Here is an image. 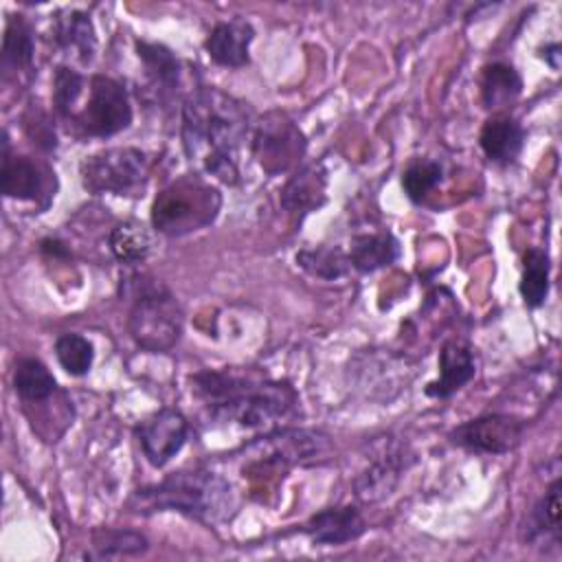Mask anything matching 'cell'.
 <instances>
[{"label":"cell","instance_id":"26","mask_svg":"<svg viewBox=\"0 0 562 562\" xmlns=\"http://www.w3.org/2000/svg\"><path fill=\"white\" fill-rule=\"evenodd\" d=\"M549 272H551L549 252L544 248H527L522 255L520 294L529 307H538L547 301Z\"/></svg>","mask_w":562,"mask_h":562},{"label":"cell","instance_id":"8","mask_svg":"<svg viewBox=\"0 0 562 562\" xmlns=\"http://www.w3.org/2000/svg\"><path fill=\"white\" fill-rule=\"evenodd\" d=\"M147 173V156L136 147H112L81 162V182L90 193L123 195L136 189Z\"/></svg>","mask_w":562,"mask_h":562},{"label":"cell","instance_id":"6","mask_svg":"<svg viewBox=\"0 0 562 562\" xmlns=\"http://www.w3.org/2000/svg\"><path fill=\"white\" fill-rule=\"evenodd\" d=\"M307 140L299 125L283 112H266L252 132V154L259 167L270 173H285L294 169L303 154Z\"/></svg>","mask_w":562,"mask_h":562},{"label":"cell","instance_id":"29","mask_svg":"<svg viewBox=\"0 0 562 562\" xmlns=\"http://www.w3.org/2000/svg\"><path fill=\"white\" fill-rule=\"evenodd\" d=\"M147 551V538L130 529H97L92 533V553L88 558H121Z\"/></svg>","mask_w":562,"mask_h":562},{"label":"cell","instance_id":"24","mask_svg":"<svg viewBox=\"0 0 562 562\" xmlns=\"http://www.w3.org/2000/svg\"><path fill=\"white\" fill-rule=\"evenodd\" d=\"M110 250L123 263H138L143 261L154 246L149 228L138 220L121 222L110 233Z\"/></svg>","mask_w":562,"mask_h":562},{"label":"cell","instance_id":"3","mask_svg":"<svg viewBox=\"0 0 562 562\" xmlns=\"http://www.w3.org/2000/svg\"><path fill=\"white\" fill-rule=\"evenodd\" d=\"M235 496L231 483L206 470L173 472L156 485L143 487L132 496L136 512L173 509L202 522H220L233 509Z\"/></svg>","mask_w":562,"mask_h":562},{"label":"cell","instance_id":"4","mask_svg":"<svg viewBox=\"0 0 562 562\" xmlns=\"http://www.w3.org/2000/svg\"><path fill=\"white\" fill-rule=\"evenodd\" d=\"M220 191L202 176H180L151 204V224L158 233L182 237L209 226L220 211Z\"/></svg>","mask_w":562,"mask_h":562},{"label":"cell","instance_id":"22","mask_svg":"<svg viewBox=\"0 0 562 562\" xmlns=\"http://www.w3.org/2000/svg\"><path fill=\"white\" fill-rule=\"evenodd\" d=\"M397 241L391 233L356 235L349 241V263L360 272H373L397 259Z\"/></svg>","mask_w":562,"mask_h":562},{"label":"cell","instance_id":"14","mask_svg":"<svg viewBox=\"0 0 562 562\" xmlns=\"http://www.w3.org/2000/svg\"><path fill=\"white\" fill-rule=\"evenodd\" d=\"M46 176H50L48 169H44L29 156H13L9 151V140L4 136L0 187L7 198L37 200L46 191Z\"/></svg>","mask_w":562,"mask_h":562},{"label":"cell","instance_id":"25","mask_svg":"<svg viewBox=\"0 0 562 562\" xmlns=\"http://www.w3.org/2000/svg\"><path fill=\"white\" fill-rule=\"evenodd\" d=\"M13 389L24 402L35 404L46 402L55 393L57 382L44 362H40L37 358H22L15 364Z\"/></svg>","mask_w":562,"mask_h":562},{"label":"cell","instance_id":"1","mask_svg":"<svg viewBox=\"0 0 562 562\" xmlns=\"http://www.w3.org/2000/svg\"><path fill=\"white\" fill-rule=\"evenodd\" d=\"M250 132V108L220 88H198L182 103L187 158L226 184L239 180V151Z\"/></svg>","mask_w":562,"mask_h":562},{"label":"cell","instance_id":"7","mask_svg":"<svg viewBox=\"0 0 562 562\" xmlns=\"http://www.w3.org/2000/svg\"><path fill=\"white\" fill-rule=\"evenodd\" d=\"M88 136H112L132 123V105L125 88L105 75L88 79V99L70 119Z\"/></svg>","mask_w":562,"mask_h":562},{"label":"cell","instance_id":"32","mask_svg":"<svg viewBox=\"0 0 562 562\" xmlns=\"http://www.w3.org/2000/svg\"><path fill=\"white\" fill-rule=\"evenodd\" d=\"M55 356L61 369L70 375H86L94 360V349L81 334H61L55 340Z\"/></svg>","mask_w":562,"mask_h":562},{"label":"cell","instance_id":"13","mask_svg":"<svg viewBox=\"0 0 562 562\" xmlns=\"http://www.w3.org/2000/svg\"><path fill=\"white\" fill-rule=\"evenodd\" d=\"M261 452L255 454L263 463H283V465H296V463H314L323 459L329 450V441L325 435L314 430H301V428H285L274 430L259 441L252 443Z\"/></svg>","mask_w":562,"mask_h":562},{"label":"cell","instance_id":"10","mask_svg":"<svg viewBox=\"0 0 562 562\" xmlns=\"http://www.w3.org/2000/svg\"><path fill=\"white\" fill-rule=\"evenodd\" d=\"M349 369L353 384L369 397L380 400H391L402 389H406L408 380L413 378L411 360L389 349L362 351L351 360Z\"/></svg>","mask_w":562,"mask_h":562},{"label":"cell","instance_id":"15","mask_svg":"<svg viewBox=\"0 0 562 562\" xmlns=\"http://www.w3.org/2000/svg\"><path fill=\"white\" fill-rule=\"evenodd\" d=\"M53 40L66 57L79 64H90L94 57V50H97L94 26L90 22V15L79 9H66L55 15Z\"/></svg>","mask_w":562,"mask_h":562},{"label":"cell","instance_id":"12","mask_svg":"<svg viewBox=\"0 0 562 562\" xmlns=\"http://www.w3.org/2000/svg\"><path fill=\"white\" fill-rule=\"evenodd\" d=\"M136 439L145 459L154 468H162L184 446L187 419L176 408H160L136 426Z\"/></svg>","mask_w":562,"mask_h":562},{"label":"cell","instance_id":"33","mask_svg":"<svg viewBox=\"0 0 562 562\" xmlns=\"http://www.w3.org/2000/svg\"><path fill=\"white\" fill-rule=\"evenodd\" d=\"M441 182V165L430 158L413 160L402 173L404 193L413 202H422Z\"/></svg>","mask_w":562,"mask_h":562},{"label":"cell","instance_id":"11","mask_svg":"<svg viewBox=\"0 0 562 562\" xmlns=\"http://www.w3.org/2000/svg\"><path fill=\"white\" fill-rule=\"evenodd\" d=\"M522 422L512 415H483L457 426L450 432V441L465 450L487 452V454H503L514 450L522 437Z\"/></svg>","mask_w":562,"mask_h":562},{"label":"cell","instance_id":"2","mask_svg":"<svg viewBox=\"0 0 562 562\" xmlns=\"http://www.w3.org/2000/svg\"><path fill=\"white\" fill-rule=\"evenodd\" d=\"M191 391L209 406L213 417L246 428L279 422L299 404L288 382L252 380L231 371H200L191 375Z\"/></svg>","mask_w":562,"mask_h":562},{"label":"cell","instance_id":"19","mask_svg":"<svg viewBox=\"0 0 562 562\" xmlns=\"http://www.w3.org/2000/svg\"><path fill=\"white\" fill-rule=\"evenodd\" d=\"M474 356L470 347L459 340H450L441 347L439 353V378L426 386L430 397H450L463 384L474 378Z\"/></svg>","mask_w":562,"mask_h":562},{"label":"cell","instance_id":"21","mask_svg":"<svg viewBox=\"0 0 562 562\" xmlns=\"http://www.w3.org/2000/svg\"><path fill=\"white\" fill-rule=\"evenodd\" d=\"M560 479H555L544 496L533 505L527 525L522 527L525 542L542 549L544 544H560Z\"/></svg>","mask_w":562,"mask_h":562},{"label":"cell","instance_id":"34","mask_svg":"<svg viewBox=\"0 0 562 562\" xmlns=\"http://www.w3.org/2000/svg\"><path fill=\"white\" fill-rule=\"evenodd\" d=\"M558 57H560V46L551 44L544 48V59L551 64V68H558Z\"/></svg>","mask_w":562,"mask_h":562},{"label":"cell","instance_id":"18","mask_svg":"<svg viewBox=\"0 0 562 562\" xmlns=\"http://www.w3.org/2000/svg\"><path fill=\"white\" fill-rule=\"evenodd\" d=\"M364 531V518L351 505L327 507L305 522V533L314 544H345Z\"/></svg>","mask_w":562,"mask_h":562},{"label":"cell","instance_id":"16","mask_svg":"<svg viewBox=\"0 0 562 562\" xmlns=\"http://www.w3.org/2000/svg\"><path fill=\"white\" fill-rule=\"evenodd\" d=\"M252 26L246 20L217 22L206 35L204 48L209 57L226 68H241L248 64V46L252 42Z\"/></svg>","mask_w":562,"mask_h":562},{"label":"cell","instance_id":"5","mask_svg":"<svg viewBox=\"0 0 562 562\" xmlns=\"http://www.w3.org/2000/svg\"><path fill=\"white\" fill-rule=\"evenodd\" d=\"M127 329L140 349L169 351L182 336L184 312L169 290L151 288L134 301Z\"/></svg>","mask_w":562,"mask_h":562},{"label":"cell","instance_id":"23","mask_svg":"<svg viewBox=\"0 0 562 562\" xmlns=\"http://www.w3.org/2000/svg\"><path fill=\"white\" fill-rule=\"evenodd\" d=\"M522 92V79L514 66L494 61L483 68L481 77V97L485 108L498 110L509 105Z\"/></svg>","mask_w":562,"mask_h":562},{"label":"cell","instance_id":"30","mask_svg":"<svg viewBox=\"0 0 562 562\" xmlns=\"http://www.w3.org/2000/svg\"><path fill=\"white\" fill-rule=\"evenodd\" d=\"M296 263L303 270H307L310 274H314L318 279H327V281L340 279L347 272V268L351 266L349 257L340 248H334V246L305 248L296 255Z\"/></svg>","mask_w":562,"mask_h":562},{"label":"cell","instance_id":"31","mask_svg":"<svg viewBox=\"0 0 562 562\" xmlns=\"http://www.w3.org/2000/svg\"><path fill=\"white\" fill-rule=\"evenodd\" d=\"M86 86H88V79L81 72H77L75 68H70V66H57L55 68L53 105H55V110L61 119L70 121V116L79 108L77 103H79Z\"/></svg>","mask_w":562,"mask_h":562},{"label":"cell","instance_id":"9","mask_svg":"<svg viewBox=\"0 0 562 562\" xmlns=\"http://www.w3.org/2000/svg\"><path fill=\"white\" fill-rule=\"evenodd\" d=\"M413 463L408 446L395 437H384L375 443V452L367 468L353 479V492L362 503H378L393 494L402 474Z\"/></svg>","mask_w":562,"mask_h":562},{"label":"cell","instance_id":"17","mask_svg":"<svg viewBox=\"0 0 562 562\" xmlns=\"http://www.w3.org/2000/svg\"><path fill=\"white\" fill-rule=\"evenodd\" d=\"M327 171L321 162L299 167L281 189V206L290 213H310L327 200Z\"/></svg>","mask_w":562,"mask_h":562},{"label":"cell","instance_id":"27","mask_svg":"<svg viewBox=\"0 0 562 562\" xmlns=\"http://www.w3.org/2000/svg\"><path fill=\"white\" fill-rule=\"evenodd\" d=\"M136 50L145 64L149 81L160 90H167V92L176 90L180 79V64L176 55L162 44H151L143 40L136 42Z\"/></svg>","mask_w":562,"mask_h":562},{"label":"cell","instance_id":"20","mask_svg":"<svg viewBox=\"0 0 562 562\" xmlns=\"http://www.w3.org/2000/svg\"><path fill=\"white\" fill-rule=\"evenodd\" d=\"M522 140H525V130L518 121H514L512 116H492L483 123L481 134H479V145L483 149V154L492 160V162H514L522 149Z\"/></svg>","mask_w":562,"mask_h":562},{"label":"cell","instance_id":"28","mask_svg":"<svg viewBox=\"0 0 562 562\" xmlns=\"http://www.w3.org/2000/svg\"><path fill=\"white\" fill-rule=\"evenodd\" d=\"M33 61V31L22 15H11L2 37V68L22 70Z\"/></svg>","mask_w":562,"mask_h":562}]
</instances>
